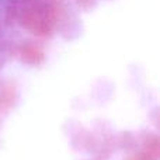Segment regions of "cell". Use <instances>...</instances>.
<instances>
[]
</instances>
